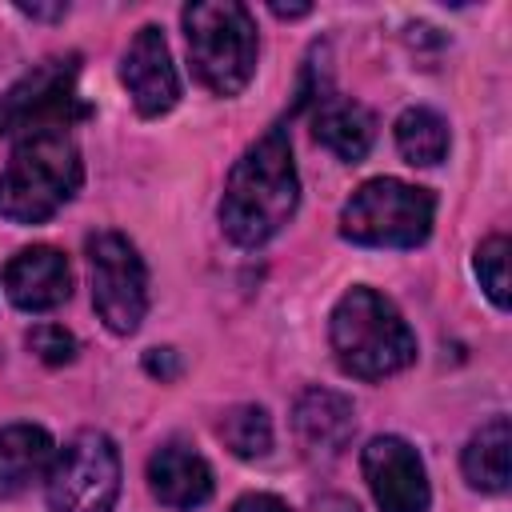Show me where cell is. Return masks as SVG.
Returning a JSON list of instances; mask_svg holds the SVG:
<instances>
[{
  "instance_id": "cell-1",
  "label": "cell",
  "mask_w": 512,
  "mask_h": 512,
  "mask_svg": "<svg viewBox=\"0 0 512 512\" xmlns=\"http://www.w3.org/2000/svg\"><path fill=\"white\" fill-rule=\"evenodd\" d=\"M300 204V176L292 160V144L284 124L268 128L248 152L232 164L224 196H220V224L228 240L240 248H260L272 240Z\"/></svg>"
},
{
  "instance_id": "cell-2",
  "label": "cell",
  "mask_w": 512,
  "mask_h": 512,
  "mask_svg": "<svg viewBox=\"0 0 512 512\" xmlns=\"http://www.w3.org/2000/svg\"><path fill=\"white\" fill-rule=\"evenodd\" d=\"M84 168L68 124H44L16 136L0 172V216L12 224H44L80 188Z\"/></svg>"
},
{
  "instance_id": "cell-3",
  "label": "cell",
  "mask_w": 512,
  "mask_h": 512,
  "mask_svg": "<svg viewBox=\"0 0 512 512\" xmlns=\"http://www.w3.org/2000/svg\"><path fill=\"white\" fill-rule=\"evenodd\" d=\"M336 364L360 380H384L416 360V336L400 308L376 288H348L328 320Z\"/></svg>"
},
{
  "instance_id": "cell-4",
  "label": "cell",
  "mask_w": 512,
  "mask_h": 512,
  "mask_svg": "<svg viewBox=\"0 0 512 512\" xmlns=\"http://www.w3.org/2000/svg\"><path fill=\"white\" fill-rule=\"evenodd\" d=\"M192 72L216 96H236L256 72V20L236 0H196L180 12Z\"/></svg>"
},
{
  "instance_id": "cell-5",
  "label": "cell",
  "mask_w": 512,
  "mask_h": 512,
  "mask_svg": "<svg viewBox=\"0 0 512 512\" xmlns=\"http://www.w3.org/2000/svg\"><path fill=\"white\" fill-rule=\"evenodd\" d=\"M436 200L428 188H416L396 176L364 180L340 212V232L364 248H416L428 240Z\"/></svg>"
},
{
  "instance_id": "cell-6",
  "label": "cell",
  "mask_w": 512,
  "mask_h": 512,
  "mask_svg": "<svg viewBox=\"0 0 512 512\" xmlns=\"http://www.w3.org/2000/svg\"><path fill=\"white\" fill-rule=\"evenodd\" d=\"M52 512H112L120 496V452L116 444L84 428L56 456L44 476Z\"/></svg>"
},
{
  "instance_id": "cell-7",
  "label": "cell",
  "mask_w": 512,
  "mask_h": 512,
  "mask_svg": "<svg viewBox=\"0 0 512 512\" xmlns=\"http://www.w3.org/2000/svg\"><path fill=\"white\" fill-rule=\"evenodd\" d=\"M88 272H92V304L104 328L116 336H132L148 312V272L136 244L120 232H92Z\"/></svg>"
},
{
  "instance_id": "cell-8",
  "label": "cell",
  "mask_w": 512,
  "mask_h": 512,
  "mask_svg": "<svg viewBox=\"0 0 512 512\" xmlns=\"http://www.w3.org/2000/svg\"><path fill=\"white\" fill-rule=\"evenodd\" d=\"M364 480L372 488V500L384 512H428V472L420 452L400 436H376L360 452Z\"/></svg>"
},
{
  "instance_id": "cell-9",
  "label": "cell",
  "mask_w": 512,
  "mask_h": 512,
  "mask_svg": "<svg viewBox=\"0 0 512 512\" xmlns=\"http://www.w3.org/2000/svg\"><path fill=\"white\" fill-rule=\"evenodd\" d=\"M72 80H76V60H44L8 96H0V132L68 124L76 100Z\"/></svg>"
},
{
  "instance_id": "cell-10",
  "label": "cell",
  "mask_w": 512,
  "mask_h": 512,
  "mask_svg": "<svg viewBox=\"0 0 512 512\" xmlns=\"http://www.w3.org/2000/svg\"><path fill=\"white\" fill-rule=\"evenodd\" d=\"M120 80L136 104L140 116H164L176 100H180V76H176V64H172V52H168V40L156 24H144L128 52H124V64H120Z\"/></svg>"
},
{
  "instance_id": "cell-11",
  "label": "cell",
  "mask_w": 512,
  "mask_h": 512,
  "mask_svg": "<svg viewBox=\"0 0 512 512\" xmlns=\"http://www.w3.org/2000/svg\"><path fill=\"white\" fill-rule=\"evenodd\" d=\"M4 292L24 312H48L64 304L72 292V272H68L64 252H56L52 244L20 248L4 264Z\"/></svg>"
},
{
  "instance_id": "cell-12",
  "label": "cell",
  "mask_w": 512,
  "mask_h": 512,
  "mask_svg": "<svg viewBox=\"0 0 512 512\" xmlns=\"http://www.w3.org/2000/svg\"><path fill=\"white\" fill-rule=\"evenodd\" d=\"M148 488L164 508L192 512L212 496V468L188 444H164L148 460Z\"/></svg>"
},
{
  "instance_id": "cell-13",
  "label": "cell",
  "mask_w": 512,
  "mask_h": 512,
  "mask_svg": "<svg viewBox=\"0 0 512 512\" xmlns=\"http://www.w3.org/2000/svg\"><path fill=\"white\" fill-rule=\"evenodd\" d=\"M292 424L312 456H340L356 432V408L332 388H308L292 408Z\"/></svg>"
},
{
  "instance_id": "cell-14",
  "label": "cell",
  "mask_w": 512,
  "mask_h": 512,
  "mask_svg": "<svg viewBox=\"0 0 512 512\" xmlns=\"http://www.w3.org/2000/svg\"><path fill=\"white\" fill-rule=\"evenodd\" d=\"M52 436L36 424H8L0 428V500L20 496L28 484L48 476L52 468Z\"/></svg>"
},
{
  "instance_id": "cell-15",
  "label": "cell",
  "mask_w": 512,
  "mask_h": 512,
  "mask_svg": "<svg viewBox=\"0 0 512 512\" xmlns=\"http://www.w3.org/2000/svg\"><path fill=\"white\" fill-rule=\"evenodd\" d=\"M312 136L340 160L356 164L368 156L372 148V136H376V120L364 104L356 100H344V96H324L316 104V116H312Z\"/></svg>"
},
{
  "instance_id": "cell-16",
  "label": "cell",
  "mask_w": 512,
  "mask_h": 512,
  "mask_svg": "<svg viewBox=\"0 0 512 512\" xmlns=\"http://www.w3.org/2000/svg\"><path fill=\"white\" fill-rule=\"evenodd\" d=\"M464 480L480 492H504L512 480V424L508 416H492L464 448Z\"/></svg>"
},
{
  "instance_id": "cell-17",
  "label": "cell",
  "mask_w": 512,
  "mask_h": 512,
  "mask_svg": "<svg viewBox=\"0 0 512 512\" xmlns=\"http://www.w3.org/2000/svg\"><path fill=\"white\" fill-rule=\"evenodd\" d=\"M396 148L408 164L432 168L448 156V124L432 108H408L396 120Z\"/></svg>"
},
{
  "instance_id": "cell-18",
  "label": "cell",
  "mask_w": 512,
  "mask_h": 512,
  "mask_svg": "<svg viewBox=\"0 0 512 512\" xmlns=\"http://www.w3.org/2000/svg\"><path fill=\"white\" fill-rule=\"evenodd\" d=\"M220 440L240 460H260V456L272 452V420L260 404H236L220 420Z\"/></svg>"
},
{
  "instance_id": "cell-19",
  "label": "cell",
  "mask_w": 512,
  "mask_h": 512,
  "mask_svg": "<svg viewBox=\"0 0 512 512\" xmlns=\"http://www.w3.org/2000/svg\"><path fill=\"white\" fill-rule=\"evenodd\" d=\"M476 276H480V288L488 292V300L496 308H508V240L504 236H488L480 248H476Z\"/></svg>"
},
{
  "instance_id": "cell-20",
  "label": "cell",
  "mask_w": 512,
  "mask_h": 512,
  "mask_svg": "<svg viewBox=\"0 0 512 512\" xmlns=\"http://www.w3.org/2000/svg\"><path fill=\"white\" fill-rule=\"evenodd\" d=\"M28 348L44 360V364H68L76 356V336L60 324H36L28 332Z\"/></svg>"
},
{
  "instance_id": "cell-21",
  "label": "cell",
  "mask_w": 512,
  "mask_h": 512,
  "mask_svg": "<svg viewBox=\"0 0 512 512\" xmlns=\"http://www.w3.org/2000/svg\"><path fill=\"white\" fill-rule=\"evenodd\" d=\"M232 512H292V508L272 492H252V496H240L232 504Z\"/></svg>"
},
{
  "instance_id": "cell-22",
  "label": "cell",
  "mask_w": 512,
  "mask_h": 512,
  "mask_svg": "<svg viewBox=\"0 0 512 512\" xmlns=\"http://www.w3.org/2000/svg\"><path fill=\"white\" fill-rule=\"evenodd\" d=\"M312 512H360V504L348 500V496H320V500L312 504Z\"/></svg>"
},
{
  "instance_id": "cell-23",
  "label": "cell",
  "mask_w": 512,
  "mask_h": 512,
  "mask_svg": "<svg viewBox=\"0 0 512 512\" xmlns=\"http://www.w3.org/2000/svg\"><path fill=\"white\" fill-rule=\"evenodd\" d=\"M168 360H172V348H152V356H148V372H160V376H172L176 368H172Z\"/></svg>"
},
{
  "instance_id": "cell-24",
  "label": "cell",
  "mask_w": 512,
  "mask_h": 512,
  "mask_svg": "<svg viewBox=\"0 0 512 512\" xmlns=\"http://www.w3.org/2000/svg\"><path fill=\"white\" fill-rule=\"evenodd\" d=\"M28 16H64V4H56V8H40V4H20Z\"/></svg>"
},
{
  "instance_id": "cell-25",
  "label": "cell",
  "mask_w": 512,
  "mask_h": 512,
  "mask_svg": "<svg viewBox=\"0 0 512 512\" xmlns=\"http://www.w3.org/2000/svg\"><path fill=\"white\" fill-rule=\"evenodd\" d=\"M272 12H276V16H304V12H308V4H292V8H284V4H272Z\"/></svg>"
}]
</instances>
